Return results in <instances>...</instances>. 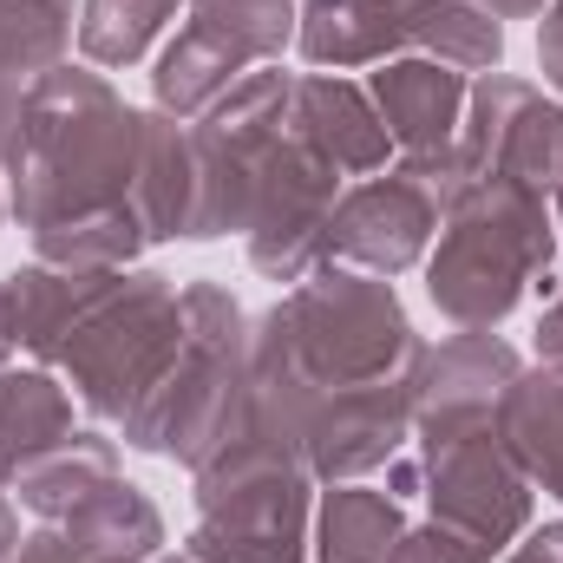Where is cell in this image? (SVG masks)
<instances>
[{"label":"cell","instance_id":"cell-17","mask_svg":"<svg viewBox=\"0 0 563 563\" xmlns=\"http://www.w3.org/2000/svg\"><path fill=\"white\" fill-rule=\"evenodd\" d=\"M295 53L314 73H354V66L400 59V53H413L407 7H394V0H301Z\"/></svg>","mask_w":563,"mask_h":563},{"label":"cell","instance_id":"cell-36","mask_svg":"<svg viewBox=\"0 0 563 563\" xmlns=\"http://www.w3.org/2000/svg\"><path fill=\"white\" fill-rule=\"evenodd\" d=\"M551 203H558V210H551V223H558V250H563V170H558V190H551Z\"/></svg>","mask_w":563,"mask_h":563},{"label":"cell","instance_id":"cell-18","mask_svg":"<svg viewBox=\"0 0 563 563\" xmlns=\"http://www.w3.org/2000/svg\"><path fill=\"white\" fill-rule=\"evenodd\" d=\"M498 432H505L511 459L525 465L531 492L563 505V361H538L505 387Z\"/></svg>","mask_w":563,"mask_h":563},{"label":"cell","instance_id":"cell-22","mask_svg":"<svg viewBox=\"0 0 563 563\" xmlns=\"http://www.w3.org/2000/svg\"><path fill=\"white\" fill-rule=\"evenodd\" d=\"M59 531L86 563H151L164 551V511L132 478H106L86 505L59 518Z\"/></svg>","mask_w":563,"mask_h":563},{"label":"cell","instance_id":"cell-33","mask_svg":"<svg viewBox=\"0 0 563 563\" xmlns=\"http://www.w3.org/2000/svg\"><path fill=\"white\" fill-rule=\"evenodd\" d=\"M538 361H563V288L551 295V308L538 314Z\"/></svg>","mask_w":563,"mask_h":563},{"label":"cell","instance_id":"cell-27","mask_svg":"<svg viewBox=\"0 0 563 563\" xmlns=\"http://www.w3.org/2000/svg\"><path fill=\"white\" fill-rule=\"evenodd\" d=\"M79 40V0H0V73L13 79H40L53 66H66Z\"/></svg>","mask_w":563,"mask_h":563},{"label":"cell","instance_id":"cell-8","mask_svg":"<svg viewBox=\"0 0 563 563\" xmlns=\"http://www.w3.org/2000/svg\"><path fill=\"white\" fill-rule=\"evenodd\" d=\"M420 439V472H426V505L439 525L465 531L492 558L511 551L531 531V478L511 459L498 420H465V426H426Z\"/></svg>","mask_w":563,"mask_h":563},{"label":"cell","instance_id":"cell-29","mask_svg":"<svg viewBox=\"0 0 563 563\" xmlns=\"http://www.w3.org/2000/svg\"><path fill=\"white\" fill-rule=\"evenodd\" d=\"M538 66H544V86L563 99V0H551L538 20Z\"/></svg>","mask_w":563,"mask_h":563},{"label":"cell","instance_id":"cell-5","mask_svg":"<svg viewBox=\"0 0 563 563\" xmlns=\"http://www.w3.org/2000/svg\"><path fill=\"white\" fill-rule=\"evenodd\" d=\"M282 314H288L295 347H301L321 394L387 380V374H413L426 354V341L413 334L394 282L347 269V263H321L308 282H295L282 295Z\"/></svg>","mask_w":563,"mask_h":563},{"label":"cell","instance_id":"cell-3","mask_svg":"<svg viewBox=\"0 0 563 563\" xmlns=\"http://www.w3.org/2000/svg\"><path fill=\"white\" fill-rule=\"evenodd\" d=\"M243 361H250V314L223 282H184V341L157 387L119 420L132 452L177 459L197 472L243 394Z\"/></svg>","mask_w":563,"mask_h":563},{"label":"cell","instance_id":"cell-14","mask_svg":"<svg viewBox=\"0 0 563 563\" xmlns=\"http://www.w3.org/2000/svg\"><path fill=\"white\" fill-rule=\"evenodd\" d=\"M518 374H525V361L492 328L445 334L439 347L420 354V374H413V432H426V426L498 420V400H505V387Z\"/></svg>","mask_w":563,"mask_h":563},{"label":"cell","instance_id":"cell-25","mask_svg":"<svg viewBox=\"0 0 563 563\" xmlns=\"http://www.w3.org/2000/svg\"><path fill=\"white\" fill-rule=\"evenodd\" d=\"M144 250H151V230L132 203L33 230V263H53V269H139Z\"/></svg>","mask_w":563,"mask_h":563},{"label":"cell","instance_id":"cell-28","mask_svg":"<svg viewBox=\"0 0 563 563\" xmlns=\"http://www.w3.org/2000/svg\"><path fill=\"white\" fill-rule=\"evenodd\" d=\"M387 563H492V551L472 544L465 531L426 518V525H407V531H400V544H394V558Z\"/></svg>","mask_w":563,"mask_h":563},{"label":"cell","instance_id":"cell-7","mask_svg":"<svg viewBox=\"0 0 563 563\" xmlns=\"http://www.w3.org/2000/svg\"><path fill=\"white\" fill-rule=\"evenodd\" d=\"M301 0H184V26L151 66V106L170 119H203L243 73L276 66L295 46Z\"/></svg>","mask_w":563,"mask_h":563},{"label":"cell","instance_id":"cell-11","mask_svg":"<svg viewBox=\"0 0 563 563\" xmlns=\"http://www.w3.org/2000/svg\"><path fill=\"white\" fill-rule=\"evenodd\" d=\"M439 223H445V190L426 170L394 157L387 170L341 184V203H334V223H328V263H347V269L394 282L426 263Z\"/></svg>","mask_w":563,"mask_h":563},{"label":"cell","instance_id":"cell-4","mask_svg":"<svg viewBox=\"0 0 563 563\" xmlns=\"http://www.w3.org/2000/svg\"><path fill=\"white\" fill-rule=\"evenodd\" d=\"M177 341H184V288L164 269H125L112 295L86 314V328L66 341L53 374L92 420L119 426L157 387Z\"/></svg>","mask_w":563,"mask_h":563},{"label":"cell","instance_id":"cell-23","mask_svg":"<svg viewBox=\"0 0 563 563\" xmlns=\"http://www.w3.org/2000/svg\"><path fill=\"white\" fill-rule=\"evenodd\" d=\"M106 478H119V445L106 439V432H73V439H59L53 452H40L20 478H13V492H20V505L40 518V525H59L73 505H86Z\"/></svg>","mask_w":563,"mask_h":563},{"label":"cell","instance_id":"cell-32","mask_svg":"<svg viewBox=\"0 0 563 563\" xmlns=\"http://www.w3.org/2000/svg\"><path fill=\"white\" fill-rule=\"evenodd\" d=\"M20 112H26V79L0 73V164H7V151L20 139Z\"/></svg>","mask_w":563,"mask_h":563},{"label":"cell","instance_id":"cell-13","mask_svg":"<svg viewBox=\"0 0 563 563\" xmlns=\"http://www.w3.org/2000/svg\"><path fill=\"white\" fill-rule=\"evenodd\" d=\"M420 374V367H413ZM413 374L361 380V387H328L308 413V478L314 485H347L400 459L413 439Z\"/></svg>","mask_w":563,"mask_h":563},{"label":"cell","instance_id":"cell-35","mask_svg":"<svg viewBox=\"0 0 563 563\" xmlns=\"http://www.w3.org/2000/svg\"><path fill=\"white\" fill-rule=\"evenodd\" d=\"M485 7H492L498 20H531V13H544L551 0H485Z\"/></svg>","mask_w":563,"mask_h":563},{"label":"cell","instance_id":"cell-21","mask_svg":"<svg viewBox=\"0 0 563 563\" xmlns=\"http://www.w3.org/2000/svg\"><path fill=\"white\" fill-rule=\"evenodd\" d=\"M400 531H407L400 498L374 492L367 478H347V485H321L308 551H314V563H387Z\"/></svg>","mask_w":563,"mask_h":563},{"label":"cell","instance_id":"cell-31","mask_svg":"<svg viewBox=\"0 0 563 563\" xmlns=\"http://www.w3.org/2000/svg\"><path fill=\"white\" fill-rule=\"evenodd\" d=\"M505 563H563V525H538V531H525Z\"/></svg>","mask_w":563,"mask_h":563},{"label":"cell","instance_id":"cell-20","mask_svg":"<svg viewBox=\"0 0 563 563\" xmlns=\"http://www.w3.org/2000/svg\"><path fill=\"white\" fill-rule=\"evenodd\" d=\"M73 432V387L53 367H0V492H13V478Z\"/></svg>","mask_w":563,"mask_h":563},{"label":"cell","instance_id":"cell-38","mask_svg":"<svg viewBox=\"0 0 563 563\" xmlns=\"http://www.w3.org/2000/svg\"><path fill=\"white\" fill-rule=\"evenodd\" d=\"M0 367H13V341H7V328H0Z\"/></svg>","mask_w":563,"mask_h":563},{"label":"cell","instance_id":"cell-34","mask_svg":"<svg viewBox=\"0 0 563 563\" xmlns=\"http://www.w3.org/2000/svg\"><path fill=\"white\" fill-rule=\"evenodd\" d=\"M20 551V518H13V505H7V492H0V563Z\"/></svg>","mask_w":563,"mask_h":563},{"label":"cell","instance_id":"cell-2","mask_svg":"<svg viewBox=\"0 0 563 563\" xmlns=\"http://www.w3.org/2000/svg\"><path fill=\"white\" fill-rule=\"evenodd\" d=\"M558 223L538 190L478 177L445 197V223L426 250V295L452 328H498L531 288H551Z\"/></svg>","mask_w":563,"mask_h":563},{"label":"cell","instance_id":"cell-6","mask_svg":"<svg viewBox=\"0 0 563 563\" xmlns=\"http://www.w3.org/2000/svg\"><path fill=\"white\" fill-rule=\"evenodd\" d=\"M190 498H197V525L184 551L197 563H314L308 465L263 459V452H210L190 472Z\"/></svg>","mask_w":563,"mask_h":563},{"label":"cell","instance_id":"cell-26","mask_svg":"<svg viewBox=\"0 0 563 563\" xmlns=\"http://www.w3.org/2000/svg\"><path fill=\"white\" fill-rule=\"evenodd\" d=\"M177 13L184 0H79V53L99 73L139 66Z\"/></svg>","mask_w":563,"mask_h":563},{"label":"cell","instance_id":"cell-40","mask_svg":"<svg viewBox=\"0 0 563 563\" xmlns=\"http://www.w3.org/2000/svg\"><path fill=\"white\" fill-rule=\"evenodd\" d=\"M394 7H413V0H394Z\"/></svg>","mask_w":563,"mask_h":563},{"label":"cell","instance_id":"cell-19","mask_svg":"<svg viewBox=\"0 0 563 563\" xmlns=\"http://www.w3.org/2000/svg\"><path fill=\"white\" fill-rule=\"evenodd\" d=\"M139 217L151 243L184 236L190 243V217H197V151L190 125L170 112H144L139 119Z\"/></svg>","mask_w":563,"mask_h":563},{"label":"cell","instance_id":"cell-9","mask_svg":"<svg viewBox=\"0 0 563 563\" xmlns=\"http://www.w3.org/2000/svg\"><path fill=\"white\" fill-rule=\"evenodd\" d=\"M452 151H459V184L505 177L551 197L563 170V106L518 73H478Z\"/></svg>","mask_w":563,"mask_h":563},{"label":"cell","instance_id":"cell-24","mask_svg":"<svg viewBox=\"0 0 563 563\" xmlns=\"http://www.w3.org/2000/svg\"><path fill=\"white\" fill-rule=\"evenodd\" d=\"M407 40L426 59L459 66L465 79L505 66V20L485 0H413L407 7Z\"/></svg>","mask_w":563,"mask_h":563},{"label":"cell","instance_id":"cell-12","mask_svg":"<svg viewBox=\"0 0 563 563\" xmlns=\"http://www.w3.org/2000/svg\"><path fill=\"white\" fill-rule=\"evenodd\" d=\"M465 92L472 79L459 66H439L426 53H400V59H380L367 73V99L394 139V157L426 170L445 197L459 190V125H465Z\"/></svg>","mask_w":563,"mask_h":563},{"label":"cell","instance_id":"cell-30","mask_svg":"<svg viewBox=\"0 0 563 563\" xmlns=\"http://www.w3.org/2000/svg\"><path fill=\"white\" fill-rule=\"evenodd\" d=\"M7 563H86V558L66 544V531H59V525H40V531H26V538H20V551H13Z\"/></svg>","mask_w":563,"mask_h":563},{"label":"cell","instance_id":"cell-39","mask_svg":"<svg viewBox=\"0 0 563 563\" xmlns=\"http://www.w3.org/2000/svg\"><path fill=\"white\" fill-rule=\"evenodd\" d=\"M0 217H7V184H0Z\"/></svg>","mask_w":563,"mask_h":563},{"label":"cell","instance_id":"cell-1","mask_svg":"<svg viewBox=\"0 0 563 563\" xmlns=\"http://www.w3.org/2000/svg\"><path fill=\"white\" fill-rule=\"evenodd\" d=\"M139 106L112 92L99 66H53L26 86L20 139L7 151V210L20 230H46L86 210H139Z\"/></svg>","mask_w":563,"mask_h":563},{"label":"cell","instance_id":"cell-16","mask_svg":"<svg viewBox=\"0 0 563 563\" xmlns=\"http://www.w3.org/2000/svg\"><path fill=\"white\" fill-rule=\"evenodd\" d=\"M288 132L314 157H328L341 177H374V170L394 164V139H387L367 86H354L341 73H295Z\"/></svg>","mask_w":563,"mask_h":563},{"label":"cell","instance_id":"cell-15","mask_svg":"<svg viewBox=\"0 0 563 563\" xmlns=\"http://www.w3.org/2000/svg\"><path fill=\"white\" fill-rule=\"evenodd\" d=\"M119 276L125 269H53V263H26L0 276V328L13 354H26L33 367H53Z\"/></svg>","mask_w":563,"mask_h":563},{"label":"cell","instance_id":"cell-37","mask_svg":"<svg viewBox=\"0 0 563 563\" xmlns=\"http://www.w3.org/2000/svg\"><path fill=\"white\" fill-rule=\"evenodd\" d=\"M151 563H197V558H190V551H157Z\"/></svg>","mask_w":563,"mask_h":563},{"label":"cell","instance_id":"cell-10","mask_svg":"<svg viewBox=\"0 0 563 563\" xmlns=\"http://www.w3.org/2000/svg\"><path fill=\"white\" fill-rule=\"evenodd\" d=\"M334 203H341V170L288 132L263 157V177H256V203H250V230H243L250 269L269 282H288V288L308 282L328 263Z\"/></svg>","mask_w":563,"mask_h":563}]
</instances>
